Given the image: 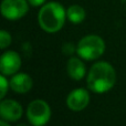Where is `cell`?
I'll use <instances>...</instances> for the list:
<instances>
[{
    "mask_svg": "<svg viewBox=\"0 0 126 126\" xmlns=\"http://www.w3.org/2000/svg\"><path fill=\"white\" fill-rule=\"evenodd\" d=\"M90 103V94L85 89H75L67 95L66 105L71 111H83Z\"/></svg>",
    "mask_w": 126,
    "mask_h": 126,
    "instance_id": "cell-6",
    "label": "cell"
},
{
    "mask_svg": "<svg viewBox=\"0 0 126 126\" xmlns=\"http://www.w3.org/2000/svg\"><path fill=\"white\" fill-rule=\"evenodd\" d=\"M11 43V35L6 30L0 31V47L1 49H6Z\"/></svg>",
    "mask_w": 126,
    "mask_h": 126,
    "instance_id": "cell-12",
    "label": "cell"
},
{
    "mask_svg": "<svg viewBox=\"0 0 126 126\" xmlns=\"http://www.w3.org/2000/svg\"><path fill=\"white\" fill-rule=\"evenodd\" d=\"M21 66L20 55L15 51H7L0 59V71L3 75H13Z\"/></svg>",
    "mask_w": 126,
    "mask_h": 126,
    "instance_id": "cell-7",
    "label": "cell"
},
{
    "mask_svg": "<svg viewBox=\"0 0 126 126\" xmlns=\"http://www.w3.org/2000/svg\"><path fill=\"white\" fill-rule=\"evenodd\" d=\"M0 82H1V93H0V98H3L7 94V90H8V86H9V82L7 81L6 76L4 75H1L0 78Z\"/></svg>",
    "mask_w": 126,
    "mask_h": 126,
    "instance_id": "cell-13",
    "label": "cell"
},
{
    "mask_svg": "<svg viewBox=\"0 0 126 126\" xmlns=\"http://www.w3.org/2000/svg\"><path fill=\"white\" fill-rule=\"evenodd\" d=\"M116 82V72L109 62L100 61L92 65L86 78L87 87L94 93L110 91Z\"/></svg>",
    "mask_w": 126,
    "mask_h": 126,
    "instance_id": "cell-1",
    "label": "cell"
},
{
    "mask_svg": "<svg viewBox=\"0 0 126 126\" xmlns=\"http://www.w3.org/2000/svg\"><path fill=\"white\" fill-rule=\"evenodd\" d=\"M18 126H26V125H23V124H21V125H18Z\"/></svg>",
    "mask_w": 126,
    "mask_h": 126,
    "instance_id": "cell-16",
    "label": "cell"
},
{
    "mask_svg": "<svg viewBox=\"0 0 126 126\" xmlns=\"http://www.w3.org/2000/svg\"><path fill=\"white\" fill-rule=\"evenodd\" d=\"M105 43L101 37L95 34H90L82 38L76 47V52L80 58L87 61H92L104 53Z\"/></svg>",
    "mask_w": 126,
    "mask_h": 126,
    "instance_id": "cell-3",
    "label": "cell"
},
{
    "mask_svg": "<svg viewBox=\"0 0 126 126\" xmlns=\"http://www.w3.org/2000/svg\"><path fill=\"white\" fill-rule=\"evenodd\" d=\"M85 10L79 4H73L66 10V18L74 24H79L85 19Z\"/></svg>",
    "mask_w": 126,
    "mask_h": 126,
    "instance_id": "cell-11",
    "label": "cell"
},
{
    "mask_svg": "<svg viewBox=\"0 0 126 126\" xmlns=\"http://www.w3.org/2000/svg\"><path fill=\"white\" fill-rule=\"evenodd\" d=\"M28 0H2L1 13L8 20H18L29 10Z\"/></svg>",
    "mask_w": 126,
    "mask_h": 126,
    "instance_id": "cell-5",
    "label": "cell"
},
{
    "mask_svg": "<svg viewBox=\"0 0 126 126\" xmlns=\"http://www.w3.org/2000/svg\"><path fill=\"white\" fill-rule=\"evenodd\" d=\"M66 11L64 7L59 2L46 3L39 11L38 20L42 30L48 33H55L64 26Z\"/></svg>",
    "mask_w": 126,
    "mask_h": 126,
    "instance_id": "cell-2",
    "label": "cell"
},
{
    "mask_svg": "<svg viewBox=\"0 0 126 126\" xmlns=\"http://www.w3.org/2000/svg\"><path fill=\"white\" fill-rule=\"evenodd\" d=\"M27 116L29 122L33 126H43L51 117L50 106L43 100H34L29 104Z\"/></svg>",
    "mask_w": 126,
    "mask_h": 126,
    "instance_id": "cell-4",
    "label": "cell"
},
{
    "mask_svg": "<svg viewBox=\"0 0 126 126\" xmlns=\"http://www.w3.org/2000/svg\"><path fill=\"white\" fill-rule=\"evenodd\" d=\"M33 81L29 74L16 73L10 80V87L12 91L19 94H24L32 89Z\"/></svg>",
    "mask_w": 126,
    "mask_h": 126,
    "instance_id": "cell-9",
    "label": "cell"
},
{
    "mask_svg": "<svg viewBox=\"0 0 126 126\" xmlns=\"http://www.w3.org/2000/svg\"><path fill=\"white\" fill-rule=\"evenodd\" d=\"M28 2L33 7H39L46 2V0H28Z\"/></svg>",
    "mask_w": 126,
    "mask_h": 126,
    "instance_id": "cell-14",
    "label": "cell"
},
{
    "mask_svg": "<svg viewBox=\"0 0 126 126\" xmlns=\"http://www.w3.org/2000/svg\"><path fill=\"white\" fill-rule=\"evenodd\" d=\"M66 70L69 76L75 81L83 79L85 73H86L84 63L81 61L79 58H70L66 64Z\"/></svg>",
    "mask_w": 126,
    "mask_h": 126,
    "instance_id": "cell-10",
    "label": "cell"
},
{
    "mask_svg": "<svg viewBox=\"0 0 126 126\" xmlns=\"http://www.w3.org/2000/svg\"><path fill=\"white\" fill-rule=\"evenodd\" d=\"M0 126H10L7 123V121H4V120H1V122H0Z\"/></svg>",
    "mask_w": 126,
    "mask_h": 126,
    "instance_id": "cell-15",
    "label": "cell"
},
{
    "mask_svg": "<svg viewBox=\"0 0 126 126\" xmlns=\"http://www.w3.org/2000/svg\"><path fill=\"white\" fill-rule=\"evenodd\" d=\"M22 106L15 100H4L0 104V115L7 122H16L22 116Z\"/></svg>",
    "mask_w": 126,
    "mask_h": 126,
    "instance_id": "cell-8",
    "label": "cell"
}]
</instances>
